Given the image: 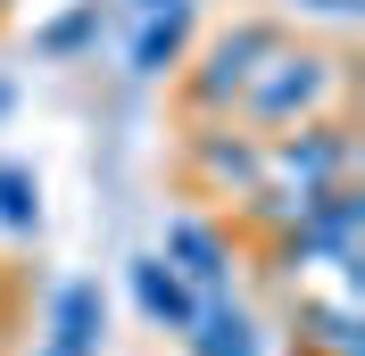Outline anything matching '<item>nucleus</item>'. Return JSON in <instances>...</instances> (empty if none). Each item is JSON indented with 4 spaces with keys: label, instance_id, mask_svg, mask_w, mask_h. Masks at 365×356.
<instances>
[{
    "label": "nucleus",
    "instance_id": "nucleus-1",
    "mask_svg": "<svg viewBox=\"0 0 365 356\" xmlns=\"http://www.w3.org/2000/svg\"><path fill=\"white\" fill-rule=\"evenodd\" d=\"M341 58L332 50H274L266 67L250 75V91H241V116L257 125V141H274V133H291V125H316L332 100H341Z\"/></svg>",
    "mask_w": 365,
    "mask_h": 356
},
{
    "label": "nucleus",
    "instance_id": "nucleus-2",
    "mask_svg": "<svg viewBox=\"0 0 365 356\" xmlns=\"http://www.w3.org/2000/svg\"><path fill=\"white\" fill-rule=\"evenodd\" d=\"M349 174H357V141H349L341 116H316V125H291V133L266 141V191H282V199L349 191Z\"/></svg>",
    "mask_w": 365,
    "mask_h": 356
},
{
    "label": "nucleus",
    "instance_id": "nucleus-3",
    "mask_svg": "<svg viewBox=\"0 0 365 356\" xmlns=\"http://www.w3.org/2000/svg\"><path fill=\"white\" fill-rule=\"evenodd\" d=\"M274 50H282V25H266V17H241L232 33H216V42L200 50V75H191V108H200V116H225Z\"/></svg>",
    "mask_w": 365,
    "mask_h": 356
},
{
    "label": "nucleus",
    "instance_id": "nucleus-4",
    "mask_svg": "<svg viewBox=\"0 0 365 356\" xmlns=\"http://www.w3.org/2000/svg\"><path fill=\"white\" fill-rule=\"evenodd\" d=\"M166 266L200 290V298H225V290H232V241H225L207 216L175 207V216H166Z\"/></svg>",
    "mask_w": 365,
    "mask_h": 356
},
{
    "label": "nucleus",
    "instance_id": "nucleus-5",
    "mask_svg": "<svg viewBox=\"0 0 365 356\" xmlns=\"http://www.w3.org/2000/svg\"><path fill=\"white\" fill-rule=\"evenodd\" d=\"M191 166H200L216 191H232V199H257V191H266V141L232 133V125H216V133L191 141Z\"/></svg>",
    "mask_w": 365,
    "mask_h": 356
},
{
    "label": "nucleus",
    "instance_id": "nucleus-6",
    "mask_svg": "<svg viewBox=\"0 0 365 356\" xmlns=\"http://www.w3.org/2000/svg\"><path fill=\"white\" fill-rule=\"evenodd\" d=\"M133 307L150 315V323H158V332H175V340H191V323H200V290L182 282L175 266H166V257H133Z\"/></svg>",
    "mask_w": 365,
    "mask_h": 356
},
{
    "label": "nucleus",
    "instance_id": "nucleus-7",
    "mask_svg": "<svg viewBox=\"0 0 365 356\" xmlns=\"http://www.w3.org/2000/svg\"><path fill=\"white\" fill-rule=\"evenodd\" d=\"M100 332H108V298H100V282H58V290H50V348L100 356Z\"/></svg>",
    "mask_w": 365,
    "mask_h": 356
},
{
    "label": "nucleus",
    "instance_id": "nucleus-8",
    "mask_svg": "<svg viewBox=\"0 0 365 356\" xmlns=\"http://www.w3.org/2000/svg\"><path fill=\"white\" fill-rule=\"evenodd\" d=\"M182 50H191V9H158V17L133 25V75L141 83H158L166 67H182Z\"/></svg>",
    "mask_w": 365,
    "mask_h": 356
},
{
    "label": "nucleus",
    "instance_id": "nucleus-9",
    "mask_svg": "<svg viewBox=\"0 0 365 356\" xmlns=\"http://www.w3.org/2000/svg\"><path fill=\"white\" fill-rule=\"evenodd\" d=\"M182 348H191V356H257V332H250V315L232 307V298H207Z\"/></svg>",
    "mask_w": 365,
    "mask_h": 356
},
{
    "label": "nucleus",
    "instance_id": "nucleus-10",
    "mask_svg": "<svg viewBox=\"0 0 365 356\" xmlns=\"http://www.w3.org/2000/svg\"><path fill=\"white\" fill-rule=\"evenodd\" d=\"M0 224L9 232H42V182H34V166H0Z\"/></svg>",
    "mask_w": 365,
    "mask_h": 356
},
{
    "label": "nucleus",
    "instance_id": "nucleus-11",
    "mask_svg": "<svg viewBox=\"0 0 365 356\" xmlns=\"http://www.w3.org/2000/svg\"><path fill=\"white\" fill-rule=\"evenodd\" d=\"M100 17H108V9H100V0H83V9H67V17H50L42 33H34V50H42V58H75V50L100 33Z\"/></svg>",
    "mask_w": 365,
    "mask_h": 356
},
{
    "label": "nucleus",
    "instance_id": "nucleus-12",
    "mask_svg": "<svg viewBox=\"0 0 365 356\" xmlns=\"http://www.w3.org/2000/svg\"><path fill=\"white\" fill-rule=\"evenodd\" d=\"M299 9H324V17H357V0H299Z\"/></svg>",
    "mask_w": 365,
    "mask_h": 356
},
{
    "label": "nucleus",
    "instance_id": "nucleus-13",
    "mask_svg": "<svg viewBox=\"0 0 365 356\" xmlns=\"http://www.w3.org/2000/svg\"><path fill=\"white\" fill-rule=\"evenodd\" d=\"M133 9H141V17H158V9H191V0H133Z\"/></svg>",
    "mask_w": 365,
    "mask_h": 356
},
{
    "label": "nucleus",
    "instance_id": "nucleus-14",
    "mask_svg": "<svg viewBox=\"0 0 365 356\" xmlns=\"http://www.w3.org/2000/svg\"><path fill=\"white\" fill-rule=\"evenodd\" d=\"M34 356H67V348H50V340H42V348H34Z\"/></svg>",
    "mask_w": 365,
    "mask_h": 356
},
{
    "label": "nucleus",
    "instance_id": "nucleus-15",
    "mask_svg": "<svg viewBox=\"0 0 365 356\" xmlns=\"http://www.w3.org/2000/svg\"><path fill=\"white\" fill-rule=\"evenodd\" d=\"M0 108H9V83H0Z\"/></svg>",
    "mask_w": 365,
    "mask_h": 356
}]
</instances>
